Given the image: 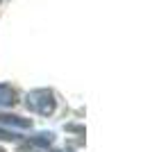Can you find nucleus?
I'll list each match as a JSON object with an SVG mask.
<instances>
[{
    "instance_id": "nucleus-1",
    "label": "nucleus",
    "mask_w": 150,
    "mask_h": 152,
    "mask_svg": "<svg viewBox=\"0 0 150 152\" xmlns=\"http://www.w3.org/2000/svg\"><path fill=\"white\" fill-rule=\"evenodd\" d=\"M27 109H32L34 114L50 116L55 111V95L48 89H37L27 93Z\"/></svg>"
},
{
    "instance_id": "nucleus-2",
    "label": "nucleus",
    "mask_w": 150,
    "mask_h": 152,
    "mask_svg": "<svg viewBox=\"0 0 150 152\" xmlns=\"http://www.w3.org/2000/svg\"><path fill=\"white\" fill-rule=\"evenodd\" d=\"M0 125L5 127H18V129H27V127L32 125L27 118H21V116H0Z\"/></svg>"
},
{
    "instance_id": "nucleus-4",
    "label": "nucleus",
    "mask_w": 150,
    "mask_h": 152,
    "mask_svg": "<svg viewBox=\"0 0 150 152\" xmlns=\"http://www.w3.org/2000/svg\"><path fill=\"white\" fill-rule=\"evenodd\" d=\"M52 139H55V136H52L50 132H41V134H37V136L32 139V145H39V148H48L50 143H52Z\"/></svg>"
},
{
    "instance_id": "nucleus-5",
    "label": "nucleus",
    "mask_w": 150,
    "mask_h": 152,
    "mask_svg": "<svg viewBox=\"0 0 150 152\" xmlns=\"http://www.w3.org/2000/svg\"><path fill=\"white\" fill-rule=\"evenodd\" d=\"M0 152H5V150H0Z\"/></svg>"
},
{
    "instance_id": "nucleus-3",
    "label": "nucleus",
    "mask_w": 150,
    "mask_h": 152,
    "mask_svg": "<svg viewBox=\"0 0 150 152\" xmlns=\"http://www.w3.org/2000/svg\"><path fill=\"white\" fill-rule=\"evenodd\" d=\"M16 102V93H14L12 86H7V84H0V109L9 107Z\"/></svg>"
}]
</instances>
